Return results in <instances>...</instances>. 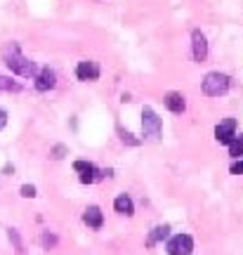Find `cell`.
I'll list each match as a JSON object with an SVG mask.
<instances>
[{
  "label": "cell",
  "instance_id": "13",
  "mask_svg": "<svg viewBox=\"0 0 243 255\" xmlns=\"http://www.w3.org/2000/svg\"><path fill=\"white\" fill-rule=\"evenodd\" d=\"M168 232H170V227H168V225H158V227H153V232L149 234V239H146V246H149V248L156 246L161 239L168 237Z\"/></svg>",
  "mask_w": 243,
  "mask_h": 255
},
{
  "label": "cell",
  "instance_id": "10",
  "mask_svg": "<svg viewBox=\"0 0 243 255\" xmlns=\"http://www.w3.org/2000/svg\"><path fill=\"white\" fill-rule=\"evenodd\" d=\"M83 222L92 229H99L102 227V222H104V215H102V210H99L97 206H90V208L83 213Z\"/></svg>",
  "mask_w": 243,
  "mask_h": 255
},
{
  "label": "cell",
  "instance_id": "9",
  "mask_svg": "<svg viewBox=\"0 0 243 255\" xmlns=\"http://www.w3.org/2000/svg\"><path fill=\"white\" fill-rule=\"evenodd\" d=\"M54 83H57V76H54L52 69H40L36 76V90L40 92H47L54 88Z\"/></svg>",
  "mask_w": 243,
  "mask_h": 255
},
{
  "label": "cell",
  "instance_id": "1",
  "mask_svg": "<svg viewBox=\"0 0 243 255\" xmlns=\"http://www.w3.org/2000/svg\"><path fill=\"white\" fill-rule=\"evenodd\" d=\"M2 62L7 64V69L12 73H19V76H24V78H36L38 76L36 64L21 55V50H19L17 43H5V45H2Z\"/></svg>",
  "mask_w": 243,
  "mask_h": 255
},
{
  "label": "cell",
  "instance_id": "16",
  "mask_svg": "<svg viewBox=\"0 0 243 255\" xmlns=\"http://www.w3.org/2000/svg\"><path fill=\"white\" fill-rule=\"evenodd\" d=\"M21 196L33 199V196H36V187H33V184H24V187H21Z\"/></svg>",
  "mask_w": 243,
  "mask_h": 255
},
{
  "label": "cell",
  "instance_id": "12",
  "mask_svg": "<svg viewBox=\"0 0 243 255\" xmlns=\"http://www.w3.org/2000/svg\"><path fill=\"white\" fill-rule=\"evenodd\" d=\"M114 208H116V213H121V215H132L135 206H132V199H130L127 194H121V196H116V201H114Z\"/></svg>",
  "mask_w": 243,
  "mask_h": 255
},
{
  "label": "cell",
  "instance_id": "2",
  "mask_svg": "<svg viewBox=\"0 0 243 255\" xmlns=\"http://www.w3.org/2000/svg\"><path fill=\"white\" fill-rule=\"evenodd\" d=\"M229 85H232V78H229L227 73H220V71L208 73L206 78H203V83H201L203 92L210 95V97H220V95H225V92L229 90Z\"/></svg>",
  "mask_w": 243,
  "mask_h": 255
},
{
  "label": "cell",
  "instance_id": "3",
  "mask_svg": "<svg viewBox=\"0 0 243 255\" xmlns=\"http://www.w3.org/2000/svg\"><path fill=\"white\" fill-rule=\"evenodd\" d=\"M161 119L156 116V111L151 107H144L142 109V130H144V137L149 139H158L161 137Z\"/></svg>",
  "mask_w": 243,
  "mask_h": 255
},
{
  "label": "cell",
  "instance_id": "8",
  "mask_svg": "<svg viewBox=\"0 0 243 255\" xmlns=\"http://www.w3.org/2000/svg\"><path fill=\"white\" fill-rule=\"evenodd\" d=\"M76 76L81 81H97L99 78V64L97 62H81L76 66Z\"/></svg>",
  "mask_w": 243,
  "mask_h": 255
},
{
  "label": "cell",
  "instance_id": "5",
  "mask_svg": "<svg viewBox=\"0 0 243 255\" xmlns=\"http://www.w3.org/2000/svg\"><path fill=\"white\" fill-rule=\"evenodd\" d=\"M73 170L81 173V182L83 184L97 182V180H102V175H104V173H99L92 163H88V161H76V163H73Z\"/></svg>",
  "mask_w": 243,
  "mask_h": 255
},
{
  "label": "cell",
  "instance_id": "14",
  "mask_svg": "<svg viewBox=\"0 0 243 255\" xmlns=\"http://www.w3.org/2000/svg\"><path fill=\"white\" fill-rule=\"evenodd\" d=\"M229 154L232 156H243V135H234V139L229 142Z\"/></svg>",
  "mask_w": 243,
  "mask_h": 255
},
{
  "label": "cell",
  "instance_id": "19",
  "mask_svg": "<svg viewBox=\"0 0 243 255\" xmlns=\"http://www.w3.org/2000/svg\"><path fill=\"white\" fill-rule=\"evenodd\" d=\"M229 170H232V175H243V158H241V161H234Z\"/></svg>",
  "mask_w": 243,
  "mask_h": 255
},
{
  "label": "cell",
  "instance_id": "17",
  "mask_svg": "<svg viewBox=\"0 0 243 255\" xmlns=\"http://www.w3.org/2000/svg\"><path fill=\"white\" fill-rule=\"evenodd\" d=\"M9 241H14V246H17V251H19V253L24 251V248H21V239H19L17 229H9Z\"/></svg>",
  "mask_w": 243,
  "mask_h": 255
},
{
  "label": "cell",
  "instance_id": "20",
  "mask_svg": "<svg viewBox=\"0 0 243 255\" xmlns=\"http://www.w3.org/2000/svg\"><path fill=\"white\" fill-rule=\"evenodd\" d=\"M7 126V114H5V109H0V130Z\"/></svg>",
  "mask_w": 243,
  "mask_h": 255
},
{
  "label": "cell",
  "instance_id": "11",
  "mask_svg": "<svg viewBox=\"0 0 243 255\" xmlns=\"http://www.w3.org/2000/svg\"><path fill=\"white\" fill-rule=\"evenodd\" d=\"M165 107L172 111V114H182V111L187 109V102L182 97L180 92H168L165 95Z\"/></svg>",
  "mask_w": 243,
  "mask_h": 255
},
{
  "label": "cell",
  "instance_id": "4",
  "mask_svg": "<svg viewBox=\"0 0 243 255\" xmlns=\"http://www.w3.org/2000/svg\"><path fill=\"white\" fill-rule=\"evenodd\" d=\"M165 251L170 255H189L191 251H194V239H191L189 234H177V237H172L170 241H168Z\"/></svg>",
  "mask_w": 243,
  "mask_h": 255
},
{
  "label": "cell",
  "instance_id": "21",
  "mask_svg": "<svg viewBox=\"0 0 243 255\" xmlns=\"http://www.w3.org/2000/svg\"><path fill=\"white\" fill-rule=\"evenodd\" d=\"M64 154H66V149H64V146H54V158H62Z\"/></svg>",
  "mask_w": 243,
  "mask_h": 255
},
{
  "label": "cell",
  "instance_id": "6",
  "mask_svg": "<svg viewBox=\"0 0 243 255\" xmlns=\"http://www.w3.org/2000/svg\"><path fill=\"white\" fill-rule=\"evenodd\" d=\"M191 52H194V59H196V62H206V57H208V40H206V36H203L198 28L191 33Z\"/></svg>",
  "mask_w": 243,
  "mask_h": 255
},
{
  "label": "cell",
  "instance_id": "18",
  "mask_svg": "<svg viewBox=\"0 0 243 255\" xmlns=\"http://www.w3.org/2000/svg\"><path fill=\"white\" fill-rule=\"evenodd\" d=\"M43 246L45 248L57 246V237H54V234H43Z\"/></svg>",
  "mask_w": 243,
  "mask_h": 255
},
{
  "label": "cell",
  "instance_id": "15",
  "mask_svg": "<svg viewBox=\"0 0 243 255\" xmlns=\"http://www.w3.org/2000/svg\"><path fill=\"white\" fill-rule=\"evenodd\" d=\"M0 90H5V92H19V90H21V85H19V83H14L12 78H7V76H0Z\"/></svg>",
  "mask_w": 243,
  "mask_h": 255
},
{
  "label": "cell",
  "instance_id": "7",
  "mask_svg": "<svg viewBox=\"0 0 243 255\" xmlns=\"http://www.w3.org/2000/svg\"><path fill=\"white\" fill-rule=\"evenodd\" d=\"M234 130H236V121L234 119L222 121V123L215 128V139L220 142V144H229V142L234 139V135H236Z\"/></svg>",
  "mask_w": 243,
  "mask_h": 255
}]
</instances>
